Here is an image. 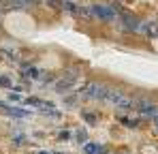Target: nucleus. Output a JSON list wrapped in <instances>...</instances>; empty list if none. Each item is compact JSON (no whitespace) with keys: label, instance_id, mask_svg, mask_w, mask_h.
Instances as JSON below:
<instances>
[{"label":"nucleus","instance_id":"obj_2","mask_svg":"<svg viewBox=\"0 0 158 154\" xmlns=\"http://www.w3.org/2000/svg\"><path fill=\"white\" fill-rule=\"evenodd\" d=\"M58 139L60 141H69L71 139V130H58Z\"/></svg>","mask_w":158,"mask_h":154},{"label":"nucleus","instance_id":"obj_1","mask_svg":"<svg viewBox=\"0 0 158 154\" xmlns=\"http://www.w3.org/2000/svg\"><path fill=\"white\" fill-rule=\"evenodd\" d=\"M75 141H77L79 146H85V143H88V133H85L83 128L75 130Z\"/></svg>","mask_w":158,"mask_h":154}]
</instances>
